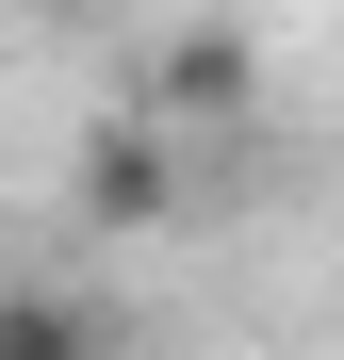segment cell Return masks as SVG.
Masks as SVG:
<instances>
[{
	"label": "cell",
	"instance_id": "277c9868",
	"mask_svg": "<svg viewBox=\"0 0 344 360\" xmlns=\"http://www.w3.org/2000/svg\"><path fill=\"white\" fill-rule=\"evenodd\" d=\"M0 17H82V0H0Z\"/></svg>",
	"mask_w": 344,
	"mask_h": 360
},
{
	"label": "cell",
	"instance_id": "6da1fadb",
	"mask_svg": "<svg viewBox=\"0 0 344 360\" xmlns=\"http://www.w3.org/2000/svg\"><path fill=\"white\" fill-rule=\"evenodd\" d=\"M132 115H164V131H246V115H262V49L229 33V17H181V33L148 49V98Z\"/></svg>",
	"mask_w": 344,
	"mask_h": 360
},
{
	"label": "cell",
	"instance_id": "3957f363",
	"mask_svg": "<svg viewBox=\"0 0 344 360\" xmlns=\"http://www.w3.org/2000/svg\"><path fill=\"white\" fill-rule=\"evenodd\" d=\"M0 360H115V328L66 278H0Z\"/></svg>",
	"mask_w": 344,
	"mask_h": 360
},
{
	"label": "cell",
	"instance_id": "7a4b0ae2",
	"mask_svg": "<svg viewBox=\"0 0 344 360\" xmlns=\"http://www.w3.org/2000/svg\"><path fill=\"white\" fill-rule=\"evenodd\" d=\"M66 197H82V229H164L181 213V131L164 115H98L82 164H66Z\"/></svg>",
	"mask_w": 344,
	"mask_h": 360
}]
</instances>
